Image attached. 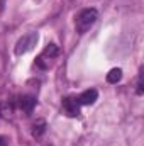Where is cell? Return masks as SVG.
I'll use <instances>...</instances> for the list:
<instances>
[{
  "label": "cell",
  "mask_w": 144,
  "mask_h": 146,
  "mask_svg": "<svg viewBox=\"0 0 144 146\" xmlns=\"http://www.w3.org/2000/svg\"><path fill=\"white\" fill-rule=\"evenodd\" d=\"M137 95H143L144 94V83H143V73L139 75V78H137Z\"/></svg>",
  "instance_id": "9"
},
{
  "label": "cell",
  "mask_w": 144,
  "mask_h": 146,
  "mask_svg": "<svg viewBox=\"0 0 144 146\" xmlns=\"http://www.w3.org/2000/svg\"><path fill=\"white\" fill-rule=\"evenodd\" d=\"M44 131H46V121H44V119L36 121L34 126H32V136H34V138H41V136L44 134Z\"/></svg>",
  "instance_id": "7"
},
{
  "label": "cell",
  "mask_w": 144,
  "mask_h": 146,
  "mask_svg": "<svg viewBox=\"0 0 144 146\" xmlns=\"http://www.w3.org/2000/svg\"><path fill=\"white\" fill-rule=\"evenodd\" d=\"M34 106H36V99H34V97L26 95V97H22V99H20V109L24 110V112L31 114L32 109H34Z\"/></svg>",
  "instance_id": "6"
},
{
  "label": "cell",
  "mask_w": 144,
  "mask_h": 146,
  "mask_svg": "<svg viewBox=\"0 0 144 146\" xmlns=\"http://www.w3.org/2000/svg\"><path fill=\"white\" fill-rule=\"evenodd\" d=\"M58 54H59V48H58L56 44H48L46 49L42 51V54L36 60L37 66H39V68H48V66H49V60L56 58Z\"/></svg>",
  "instance_id": "3"
},
{
  "label": "cell",
  "mask_w": 144,
  "mask_h": 146,
  "mask_svg": "<svg viewBox=\"0 0 144 146\" xmlns=\"http://www.w3.org/2000/svg\"><path fill=\"white\" fill-rule=\"evenodd\" d=\"M97 19H98V12H97V9H83L78 15H76V31L80 33V34H83V33H87L95 22H97Z\"/></svg>",
  "instance_id": "1"
},
{
  "label": "cell",
  "mask_w": 144,
  "mask_h": 146,
  "mask_svg": "<svg viewBox=\"0 0 144 146\" xmlns=\"http://www.w3.org/2000/svg\"><path fill=\"white\" fill-rule=\"evenodd\" d=\"M0 146H5V141H3L2 138H0Z\"/></svg>",
  "instance_id": "10"
},
{
  "label": "cell",
  "mask_w": 144,
  "mask_h": 146,
  "mask_svg": "<svg viewBox=\"0 0 144 146\" xmlns=\"http://www.w3.org/2000/svg\"><path fill=\"white\" fill-rule=\"evenodd\" d=\"M120 78H122V70H120V68H112V70L107 73V82L108 83H117V82H120Z\"/></svg>",
  "instance_id": "8"
},
{
  "label": "cell",
  "mask_w": 144,
  "mask_h": 146,
  "mask_svg": "<svg viewBox=\"0 0 144 146\" xmlns=\"http://www.w3.org/2000/svg\"><path fill=\"white\" fill-rule=\"evenodd\" d=\"M63 109L66 112V115L70 117H76L80 114V104L76 99H65L63 100Z\"/></svg>",
  "instance_id": "5"
},
{
  "label": "cell",
  "mask_w": 144,
  "mask_h": 146,
  "mask_svg": "<svg viewBox=\"0 0 144 146\" xmlns=\"http://www.w3.org/2000/svg\"><path fill=\"white\" fill-rule=\"evenodd\" d=\"M37 39H39L37 33H29V34L22 36L17 41V44H15V54L20 56V54H24V53L34 49V46L37 44Z\"/></svg>",
  "instance_id": "2"
},
{
  "label": "cell",
  "mask_w": 144,
  "mask_h": 146,
  "mask_svg": "<svg viewBox=\"0 0 144 146\" xmlns=\"http://www.w3.org/2000/svg\"><path fill=\"white\" fill-rule=\"evenodd\" d=\"M97 97H98V92H97L95 88H90V90H85L76 100H78L80 106H92V104L97 100Z\"/></svg>",
  "instance_id": "4"
}]
</instances>
